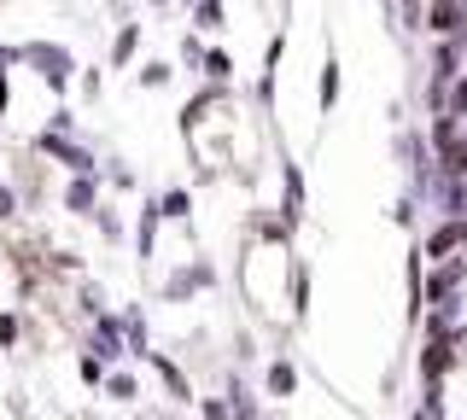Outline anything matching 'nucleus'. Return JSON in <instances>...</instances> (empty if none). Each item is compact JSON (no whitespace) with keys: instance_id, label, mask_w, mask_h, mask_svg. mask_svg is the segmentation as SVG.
<instances>
[{"instance_id":"obj_9","label":"nucleus","mask_w":467,"mask_h":420,"mask_svg":"<svg viewBox=\"0 0 467 420\" xmlns=\"http://www.w3.org/2000/svg\"><path fill=\"white\" fill-rule=\"evenodd\" d=\"M58 205L77 216V222H88V216L106 205V181H99V176H65V187H58Z\"/></svg>"},{"instance_id":"obj_30","label":"nucleus","mask_w":467,"mask_h":420,"mask_svg":"<svg viewBox=\"0 0 467 420\" xmlns=\"http://www.w3.org/2000/svg\"><path fill=\"white\" fill-rule=\"evenodd\" d=\"M182 65H187V70L204 65V36H199V30H182Z\"/></svg>"},{"instance_id":"obj_13","label":"nucleus","mask_w":467,"mask_h":420,"mask_svg":"<svg viewBox=\"0 0 467 420\" xmlns=\"http://www.w3.org/2000/svg\"><path fill=\"white\" fill-rule=\"evenodd\" d=\"M467 30V6L462 0H427V36L432 41H456Z\"/></svg>"},{"instance_id":"obj_26","label":"nucleus","mask_w":467,"mask_h":420,"mask_svg":"<svg viewBox=\"0 0 467 420\" xmlns=\"http://www.w3.org/2000/svg\"><path fill=\"white\" fill-rule=\"evenodd\" d=\"M99 391H106L111 403H135V397H140V380H135L129 368H111V374H106V385H99Z\"/></svg>"},{"instance_id":"obj_31","label":"nucleus","mask_w":467,"mask_h":420,"mask_svg":"<svg viewBox=\"0 0 467 420\" xmlns=\"http://www.w3.org/2000/svg\"><path fill=\"white\" fill-rule=\"evenodd\" d=\"M18 333H24V315L18 310H0V351H12V344H18Z\"/></svg>"},{"instance_id":"obj_34","label":"nucleus","mask_w":467,"mask_h":420,"mask_svg":"<svg viewBox=\"0 0 467 420\" xmlns=\"http://www.w3.org/2000/svg\"><path fill=\"white\" fill-rule=\"evenodd\" d=\"M386 12H391V0H386Z\"/></svg>"},{"instance_id":"obj_6","label":"nucleus","mask_w":467,"mask_h":420,"mask_svg":"<svg viewBox=\"0 0 467 420\" xmlns=\"http://www.w3.org/2000/svg\"><path fill=\"white\" fill-rule=\"evenodd\" d=\"M415 245H420V257H427V263L462 257V245H467V222H462V216H432V228H420Z\"/></svg>"},{"instance_id":"obj_24","label":"nucleus","mask_w":467,"mask_h":420,"mask_svg":"<svg viewBox=\"0 0 467 420\" xmlns=\"http://www.w3.org/2000/svg\"><path fill=\"white\" fill-rule=\"evenodd\" d=\"M77 310L88 315V322H94V315H106V310H111V303H106V286H99L94 274H82V281H77Z\"/></svg>"},{"instance_id":"obj_7","label":"nucleus","mask_w":467,"mask_h":420,"mask_svg":"<svg viewBox=\"0 0 467 420\" xmlns=\"http://www.w3.org/2000/svg\"><path fill=\"white\" fill-rule=\"evenodd\" d=\"M158 234H164V216H158V193H152V199H140L135 228H129V245H135V263L140 269L158 263Z\"/></svg>"},{"instance_id":"obj_23","label":"nucleus","mask_w":467,"mask_h":420,"mask_svg":"<svg viewBox=\"0 0 467 420\" xmlns=\"http://www.w3.org/2000/svg\"><path fill=\"white\" fill-rule=\"evenodd\" d=\"M175 82V65L170 59H146L140 70H135V88H146V94H164Z\"/></svg>"},{"instance_id":"obj_10","label":"nucleus","mask_w":467,"mask_h":420,"mask_svg":"<svg viewBox=\"0 0 467 420\" xmlns=\"http://www.w3.org/2000/svg\"><path fill=\"white\" fill-rule=\"evenodd\" d=\"M310 298H316V269L298 251H286V310L292 322H310Z\"/></svg>"},{"instance_id":"obj_1","label":"nucleus","mask_w":467,"mask_h":420,"mask_svg":"<svg viewBox=\"0 0 467 420\" xmlns=\"http://www.w3.org/2000/svg\"><path fill=\"white\" fill-rule=\"evenodd\" d=\"M6 59L24 65L36 82H47V94H58V99L77 82V53H70L65 41H18V47H6Z\"/></svg>"},{"instance_id":"obj_29","label":"nucleus","mask_w":467,"mask_h":420,"mask_svg":"<svg viewBox=\"0 0 467 420\" xmlns=\"http://www.w3.org/2000/svg\"><path fill=\"white\" fill-rule=\"evenodd\" d=\"M47 128H53V135H82L77 106H65V99H58V106H53V118H47Z\"/></svg>"},{"instance_id":"obj_21","label":"nucleus","mask_w":467,"mask_h":420,"mask_svg":"<svg viewBox=\"0 0 467 420\" xmlns=\"http://www.w3.org/2000/svg\"><path fill=\"white\" fill-rule=\"evenodd\" d=\"M386 216H391V228H403V234L415 240V234H420V216H427V210H420V199H415V193L403 187V193L391 199V210H386Z\"/></svg>"},{"instance_id":"obj_19","label":"nucleus","mask_w":467,"mask_h":420,"mask_svg":"<svg viewBox=\"0 0 467 420\" xmlns=\"http://www.w3.org/2000/svg\"><path fill=\"white\" fill-rule=\"evenodd\" d=\"M187 30H199V36H223V30H228L223 0H199V6H187Z\"/></svg>"},{"instance_id":"obj_17","label":"nucleus","mask_w":467,"mask_h":420,"mask_svg":"<svg viewBox=\"0 0 467 420\" xmlns=\"http://www.w3.org/2000/svg\"><path fill=\"white\" fill-rule=\"evenodd\" d=\"M386 18L398 36H427V0H391Z\"/></svg>"},{"instance_id":"obj_5","label":"nucleus","mask_w":467,"mask_h":420,"mask_svg":"<svg viewBox=\"0 0 467 420\" xmlns=\"http://www.w3.org/2000/svg\"><path fill=\"white\" fill-rule=\"evenodd\" d=\"M275 169H281V216L286 222H310V176H304V164L281 147V158H275Z\"/></svg>"},{"instance_id":"obj_32","label":"nucleus","mask_w":467,"mask_h":420,"mask_svg":"<svg viewBox=\"0 0 467 420\" xmlns=\"http://www.w3.org/2000/svg\"><path fill=\"white\" fill-rule=\"evenodd\" d=\"M146 6H152V12H164V6H175V0H146Z\"/></svg>"},{"instance_id":"obj_15","label":"nucleus","mask_w":467,"mask_h":420,"mask_svg":"<svg viewBox=\"0 0 467 420\" xmlns=\"http://www.w3.org/2000/svg\"><path fill=\"white\" fill-rule=\"evenodd\" d=\"M140 36H146V24H140V18H123V24H117V36H111V53H106V59H111V70H129V65H135V53H140Z\"/></svg>"},{"instance_id":"obj_25","label":"nucleus","mask_w":467,"mask_h":420,"mask_svg":"<svg viewBox=\"0 0 467 420\" xmlns=\"http://www.w3.org/2000/svg\"><path fill=\"white\" fill-rule=\"evenodd\" d=\"M70 88H77L88 106H99V99H106V70H99V65H77V82H70Z\"/></svg>"},{"instance_id":"obj_22","label":"nucleus","mask_w":467,"mask_h":420,"mask_svg":"<svg viewBox=\"0 0 467 420\" xmlns=\"http://www.w3.org/2000/svg\"><path fill=\"white\" fill-rule=\"evenodd\" d=\"M88 222L99 228V240H106L111 251H117V245H129V222H123V210H117V205H99L94 216H88Z\"/></svg>"},{"instance_id":"obj_12","label":"nucleus","mask_w":467,"mask_h":420,"mask_svg":"<svg viewBox=\"0 0 467 420\" xmlns=\"http://www.w3.org/2000/svg\"><path fill=\"white\" fill-rule=\"evenodd\" d=\"M339 99H345V65H339V53L327 47V59H321V70H316V111H321V118H333Z\"/></svg>"},{"instance_id":"obj_18","label":"nucleus","mask_w":467,"mask_h":420,"mask_svg":"<svg viewBox=\"0 0 467 420\" xmlns=\"http://www.w3.org/2000/svg\"><path fill=\"white\" fill-rule=\"evenodd\" d=\"M263 391H269V397H292V391H298V368H292L286 351L275 356L269 368H263Z\"/></svg>"},{"instance_id":"obj_14","label":"nucleus","mask_w":467,"mask_h":420,"mask_svg":"<svg viewBox=\"0 0 467 420\" xmlns=\"http://www.w3.org/2000/svg\"><path fill=\"white\" fill-rule=\"evenodd\" d=\"M117 322H123V344H129V356H146L152 351V315H146V303H123L117 310Z\"/></svg>"},{"instance_id":"obj_3","label":"nucleus","mask_w":467,"mask_h":420,"mask_svg":"<svg viewBox=\"0 0 467 420\" xmlns=\"http://www.w3.org/2000/svg\"><path fill=\"white\" fill-rule=\"evenodd\" d=\"M216 286H223V269L211 263V251H193L158 281V303H193L199 292H216Z\"/></svg>"},{"instance_id":"obj_28","label":"nucleus","mask_w":467,"mask_h":420,"mask_svg":"<svg viewBox=\"0 0 467 420\" xmlns=\"http://www.w3.org/2000/svg\"><path fill=\"white\" fill-rule=\"evenodd\" d=\"M77 374H82V385H88V391H99V385H106V374H111V368H106V362H99L94 351H82V356H77Z\"/></svg>"},{"instance_id":"obj_20","label":"nucleus","mask_w":467,"mask_h":420,"mask_svg":"<svg viewBox=\"0 0 467 420\" xmlns=\"http://www.w3.org/2000/svg\"><path fill=\"white\" fill-rule=\"evenodd\" d=\"M199 77L211 82V88H234V53H228V47H204Z\"/></svg>"},{"instance_id":"obj_4","label":"nucleus","mask_w":467,"mask_h":420,"mask_svg":"<svg viewBox=\"0 0 467 420\" xmlns=\"http://www.w3.org/2000/svg\"><path fill=\"white\" fill-rule=\"evenodd\" d=\"M29 152L47 158V164H58L65 176H99V152H94V140H82V135H53V128H36V135H29Z\"/></svg>"},{"instance_id":"obj_16","label":"nucleus","mask_w":467,"mask_h":420,"mask_svg":"<svg viewBox=\"0 0 467 420\" xmlns=\"http://www.w3.org/2000/svg\"><path fill=\"white\" fill-rule=\"evenodd\" d=\"M99 181H106L111 193H140V169L129 164L123 152H106V158H99Z\"/></svg>"},{"instance_id":"obj_27","label":"nucleus","mask_w":467,"mask_h":420,"mask_svg":"<svg viewBox=\"0 0 467 420\" xmlns=\"http://www.w3.org/2000/svg\"><path fill=\"white\" fill-rule=\"evenodd\" d=\"M18 222H24V199L12 181H0V228H18Z\"/></svg>"},{"instance_id":"obj_11","label":"nucleus","mask_w":467,"mask_h":420,"mask_svg":"<svg viewBox=\"0 0 467 420\" xmlns=\"http://www.w3.org/2000/svg\"><path fill=\"white\" fill-rule=\"evenodd\" d=\"M158 216H164V228H182L187 240H199L193 234V187H187V181H175V187L158 193Z\"/></svg>"},{"instance_id":"obj_8","label":"nucleus","mask_w":467,"mask_h":420,"mask_svg":"<svg viewBox=\"0 0 467 420\" xmlns=\"http://www.w3.org/2000/svg\"><path fill=\"white\" fill-rule=\"evenodd\" d=\"M12 169H18V181H12V187H18V199H24V216H36L41 205H47V158H36V152L24 147Z\"/></svg>"},{"instance_id":"obj_33","label":"nucleus","mask_w":467,"mask_h":420,"mask_svg":"<svg viewBox=\"0 0 467 420\" xmlns=\"http://www.w3.org/2000/svg\"><path fill=\"white\" fill-rule=\"evenodd\" d=\"M182 6H199V0H182Z\"/></svg>"},{"instance_id":"obj_2","label":"nucleus","mask_w":467,"mask_h":420,"mask_svg":"<svg viewBox=\"0 0 467 420\" xmlns=\"http://www.w3.org/2000/svg\"><path fill=\"white\" fill-rule=\"evenodd\" d=\"M415 420H467V351H456V368H450L444 380L420 385Z\"/></svg>"}]
</instances>
